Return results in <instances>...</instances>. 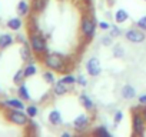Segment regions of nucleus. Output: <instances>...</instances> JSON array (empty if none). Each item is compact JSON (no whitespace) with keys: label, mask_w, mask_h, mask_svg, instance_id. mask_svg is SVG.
I'll return each mask as SVG.
<instances>
[{"label":"nucleus","mask_w":146,"mask_h":137,"mask_svg":"<svg viewBox=\"0 0 146 137\" xmlns=\"http://www.w3.org/2000/svg\"><path fill=\"white\" fill-rule=\"evenodd\" d=\"M42 63H43V66L46 68L53 70L56 73H63L66 70V61H64L63 56L59 54V53H50V51H47L46 54H43Z\"/></svg>","instance_id":"obj_1"},{"label":"nucleus","mask_w":146,"mask_h":137,"mask_svg":"<svg viewBox=\"0 0 146 137\" xmlns=\"http://www.w3.org/2000/svg\"><path fill=\"white\" fill-rule=\"evenodd\" d=\"M29 44H30L33 53L37 54V56H43L49 51L47 41L42 34H39V32H30L29 33Z\"/></svg>","instance_id":"obj_2"},{"label":"nucleus","mask_w":146,"mask_h":137,"mask_svg":"<svg viewBox=\"0 0 146 137\" xmlns=\"http://www.w3.org/2000/svg\"><path fill=\"white\" fill-rule=\"evenodd\" d=\"M7 121H10L12 124H16V126H27L29 121H30V117L27 116V113L25 110H20V109H7L6 113H5Z\"/></svg>","instance_id":"obj_3"},{"label":"nucleus","mask_w":146,"mask_h":137,"mask_svg":"<svg viewBox=\"0 0 146 137\" xmlns=\"http://www.w3.org/2000/svg\"><path fill=\"white\" fill-rule=\"evenodd\" d=\"M140 107L136 111L133 109V113H132V130H133L135 136H145V133H146V120L142 116Z\"/></svg>","instance_id":"obj_4"},{"label":"nucleus","mask_w":146,"mask_h":137,"mask_svg":"<svg viewBox=\"0 0 146 137\" xmlns=\"http://www.w3.org/2000/svg\"><path fill=\"white\" fill-rule=\"evenodd\" d=\"M80 32L88 39L92 40L96 34V22L92 16H83L80 20Z\"/></svg>","instance_id":"obj_5"},{"label":"nucleus","mask_w":146,"mask_h":137,"mask_svg":"<svg viewBox=\"0 0 146 137\" xmlns=\"http://www.w3.org/2000/svg\"><path fill=\"white\" fill-rule=\"evenodd\" d=\"M85 70L86 73L90 76V77H99L102 74V64H100V60L98 57H89L86 60V64H85Z\"/></svg>","instance_id":"obj_6"},{"label":"nucleus","mask_w":146,"mask_h":137,"mask_svg":"<svg viewBox=\"0 0 146 137\" xmlns=\"http://www.w3.org/2000/svg\"><path fill=\"white\" fill-rule=\"evenodd\" d=\"M125 39L130 43H143L146 40V32L140 30L139 27H132L125 32Z\"/></svg>","instance_id":"obj_7"},{"label":"nucleus","mask_w":146,"mask_h":137,"mask_svg":"<svg viewBox=\"0 0 146 137\" xmlns=\"http://www.w3.org/2000/svg\"><path fill=\"white\" fill-rule=\"evenodd\" d=\"M89 124H90V119L86 113H80L75 117V120H73V127H75L79 133L85 131L86 128H89Z\"/></svg>","instance_id":"obj_8"},{"label":"nucleus","mask_w":146,"mask_h":137,"mask_svg":"<svg viewBox=\"0 0 146 137\" xmlns=\"http://www.w3.org/2000/svg\"><path fill=\"white\" fill-rule=\"evenodd\" d=\"M0 107H6V109H20V110H25L26 109V104H25V100H22L20 97H13V99H6L2 101V106Z\"/></svg>","instance_id":"obj_9"},{"label":"nucleus","mask_w":146,"mask_h":137,"mask_svg":"<svg viewBox=\"0 0 146 137\" xmlns=\"http://www.w3.org/2000/svg\"><path fill=\"white\" fill-rule=\"evenodd\" d=\"M136 94H137V92H136V89L132 84H125L120 89V96L125 100H133L136 97Z\"/></svg>","instance_id":"obj_10"},{"label":"nucleus","mask_w":146,"mask_h":137,"mask_svg":"<svg viewBox=\"0 0 146 137\" xmlns=\"http://www.w3.org/2000/svg\"><path fill=\"white\" fill-rule=\"evenodd\" d=\"M69 89H70V86H67L66 83H63L62 80H57L54 84H53V94L54 96H57V97H60V96H64V94H67L69 93Z\"/></svg>","instance_id":"obj_11"},{"label":"nucleus","mask_w":146,"mask_h":137,"mask_svg":"<svg viewBox=\"0 0 146 137\" xmlns=\"http://www.w3.org/2000/svg\"><path fill=\"white\" fill-rule=\"evenodd\" d=\"M47 121L52 124V126H60L63 123V117H62V113L57 110V109H53L49 111L47 114Z\"/></svg>","instance_id":"obj_12"},{"label":"nucleus","mask_w":146,"mask_h":137,"mask_svg":"<svg viewBox=\"0 0 146 137\" xmlns=\"http://www.w3.org/2000/svg\"><path fill=\"white\" fill-rule=\"evenodd\" d=\"M47 3H49V0H32V3H30L32 12H33L35 14L43 13L44 9L47 7Z\"/></svg>","instance_id":"obj_13"},{"label":"nucleus","mask_w":146,"mask_h":137,"mask_svg":"<svg viewBox=\"0 0 146 137\" xmlns=\"http://www.w3.org/2000/svg\"><path fill=\"white\" fill-rule=\"evenodd\" d=\"M32 53H33V50H32L30 44H29L27 41L23 43V46L20 47V57H22V60L26 61V63L33 61V56H32Z\"/></svg>","instance_id":"obj_14"},{"label":"nucleus","mask_w":146,"mask_h":137,"mask_svg":"<svg viewBox=\"0 0 146 137\" xmlns=\"http://www.w3.org/2000/svg\"><path fill=\"white\" fill-rule=\"evenodd\" d=\"M79 101H80V104L83 106V109H85L86 111H93V110H95V101H93L86 93H82V94L79 96Z\"/></svg>","instance_id":"obj_15"},{"label":"nucleus","mask_w":146,"mask_h":137,"mask_svg":"<svg viewBox=\"0 0 146 137\" xmlns=\"http://www.w3.org/2000/svg\"><path fill=\"white\" fill-rule=\"evenodd\" d=\"M15 43V37L10 33H2L0 34V50H5L10 47Z\"/></svg>","instance_id":"obj_16"},{"label":"nucleus","mask_w":146,"mask_h":137,"mask_svg":"<svg viewBox=\"0 0 146 137\" xmlns=\"http://www.w3.org/2000/svg\"><path fill=\"white\" fill-rule=\"evenodd\" d=\"M127 20H129V13H127V10L123 9V7L117 9L116 13H115V22H116L117 24H123V23H126Z\"/></svg>","instance_id":"obj_17"},{"label":"nucleus","mask_w":146,"mask_h":137,"mask_svg":"<svg viewBox=\"0 0 146 137\" xmlns=\"http://www.w3.org/2000/svg\"><path fill=\"white\" fill-rule=\"evenodd\" d=\"M6 26H7V29H10L13 32H19L23 27V20H22V17H12L7 20Z\"/></svg>","instance_id":"obj_18"},{"label":"nucleus","mask_w":146,"mask_h":137,"mask_svg":"<svg viewBox=\"0 0 146 137\" xmlns=\"http://www.w3.org/2000/svg\"><path fill=\"white\" fill-rule=\"evenodd\" d=\"M30 10H32V7H30V5L26 2V0H20V2L17 3V13H19V16L26 17V16L30 14Z\"/></svg>","instance_id":"obj_19"},{"label":"nucleus","mask_w":146,"mask_h":137,"mask_svg":"<svg viewBox=\"0 0 146 137\" xmlns=\"http://www.w3.org/2000/svg\"><path fill=\"white\" fill-rule=\"evenodd\" d=\"M17 96H19L22 100H25V101H30V100H32L30 92H29V89H27V86H26L25 83H22V84L17 86Z\"/></svg>","instance_id":"obj_20"},{"label":"nucleus","mask_w":146,"mask_h":137,"mask_svg":"<svg viewBox=\"0 0 146 137\" xmlns=\"http://www.w3.org/2000/svg\"><path fill=\"white\" fill-rule=\"evenodd\" d=\"M23 72H25L26 79H27V77H33V76L37 73V66H36L33 61H29V63L23 67Z\"/></svg>","instance_id":"obj_21"},{"label":"nucleus","mask_w":146,"mask_h":137,"mask_svg":"<svg viewBox=\"0 0 146 137\" xmlns=\"http://www.w3.org/2000/svg\"><path fill=\"white\" fill-rule=\"evenodd\" d=\"M42 77H43V80L47 83V84H54L56 83V77H54V72L53 70H44L43 72V74H42Z\"/></svg>","instance_id":"obj_22"},{"label":"nucleus","mask_w":146,"mask_h":137,"mask_svg":"<svg viewBox=\"0 0 146 137\" xmlns=\"http://www.w3.org/2000/svg\"><path fill=\"white\" fill-rule=\"evenodd\" d=\"M93 136H103V137H110V131L108 130L106 126H98L95 130H92Z\"/></svg>","instance_id":"obj_23"},{"label":"nucleus","mask_w":146,"mask_h":137,"mask_svg":"<svg viewBox=\"0 0 146 137\" xmlns=\"http://www.w3.org/2000/svg\"><path fill=\"white\" fill-rule=\"evenodd\" d=\"M112 53H113V57L116 59H122L125 57V49L122 47V44H113V49H112Z\"/></svg>","instance_id":"obj_24"},{"label":"nucleus","mask_w":146,"mask_h":137,"mask_svg":"<svg viewBox=\"0 0 146 137\" xmlns=\"http://www.w3.org/2000/svg\"><path fill=\"white\" fill-rule=\"evenodd\" d=\"M25 111L27 113V116H29L30 119H35V117L39 114V107H37L36 104H29V106H26Z\"/></svg>","instance_id":"obj_25"},{"label":"nucleus","mask_w":146,"mask_h":137,"mask_svg":"<svg viewBox=\"0 0 146 137\" xmlns=\"http://www.w3.org/2000/svg\"><path fill=\"white\" fill-rule=\"evenodd\" d=\"M25 79H26L25 72H23V68H20V70H17V72L15 73V76H13V83L19 86V84H22V83L25 82Z\"/></svg>","instance_id":"obj_26"},{"label":"nucleus","mask_w":146,"mask_h":137,"mask_svg":"<svg viewBox=\"0 0 146 137\" xmlns=\"http://www.w3.org/2000/svg\"><path fill=\"white\" fill-rule=\"evenodd\" d=\"M60 80H62L63 83H66L67 86H72V84H75V83H76V77L73 76V74H64Z\"/></svg>","instance_id":"obj_27"},{"label":"nucleus","mask_w":146,"mask_h":137,"mask_svg":"<svg viewBox=\"0 0 146 137\" xmlns=\"http://www.w3.org/2000/svg\"><path fill=\"white\" fill-rule=\"evenodd\" d=\"M100 44L105 46V47H110V46H113V37H112L110 34L103 36V37L100 39Z\"/></svg>","instance_id":"obj_28"},{"label":"nucleus","mask_w":146,"mask_h":137,"mask_svg":"<svg viewBox=\"0 0 146 137\" xmlns=\"http://www.w3.org/2000/svg\"><path fill=\"white\" fill-rule=\"evenodd\" d=\"M110 36L113 37V39H116V37H119V36H122V30L116 26V24H110Z\"/></svg>","instance_id":"obj_29"},{"label":"nucleus","mask_w":146,"mask_h":137,"mask_svg":"<svg viewBox=\"0 0 146 137\" xmlns=\"http://www.w3.org/2000/svg\"><path fill=\"white\" fill-rule=\"evenodd\" d=\"M123 117H125V114H123V111H120V110H117L115 114H113V123L117 126L122 120H123Z\"/></svg>","instance_id":"obj_30"},{"label":"nucleus","mask_w":146,"mask_h":137,"mask_svg":"<svg viewBox=\"0 0 146 137\" xmlns=\"http://www.w3.org/2000/svg\"><path fill=\"white\" fill-rule=\"evenodd\" d=\"M136 27H139L140 30L146 32V16H142V17L136 22Z\"/></svg>","instance_id":"obj_31"},{"label":"nucleus","mask_w":146,"mask_h":137,"mask_svg":"<svg viewBox=\"0 0 146 137\" xmlns=\"http://www.w3.org/2000/svg\"><path fill=\"white\" fill-rule=\"evenodd\" d=\"M76 83H78L80 87H86V86H88V80H86V77H85L83 74H79V76L76 77Z\"/></svg>","instance_id":"obj_32"},{"label":"nucleus","mask_w":146,"mask_h":137,"mask_svg":"<svg viewBox=\"0 0 146 137\" xmlns=\"http://www.w3.org/2000/svg\"><path fill=\"white\" fill-rule=\"evenodd\" d=\"M99 29H102V30H109L110 29V23H108V22H105V20H102V22H99Z\"/></svg>","instance_id":"obj_33"},{"label":"nucleus","mask_w":146,"mask_h":137,"mask_svg":"<svg viewBox=\"0 0 146 137\" xmlns=\"http://www.w3.org/2000/svg\"><path fill=\"white\" fill-rule=\"evenodd\" d=\"M137 101H139V106H146V94H140L137 97Z\"/></svg>","instance_id":"obj_34"},{"label":"nucleus","mask_w":146,"mask_h":137,"mask_svg":"<svg viewBox=\"0 0 146 137\" xmlns=\"http://www.w3.org/2000/svg\"><path fill=\"white\" fill-rule=\"evenodd\" d=\"M16 40H17V41H22V43H26V40H25V36H22V34H19Z\"/></svg>","instance_id":"obj_35"},{"label":"nucleus","mask_w":146,"mask_h":137,"mask_svg":"<svg viewBox=\"0 0 146 137\" xmlns=\"http://www.w3.org/2000/svg\"><path fill=\"white\" fill-rule=\"evenodd\" d=\"M140 111H142V116H143V117H145V120H146V106H142Z\"/></svg>","instance_id":"obj_36"},{"label":"nucleus","mask_w":146,"mask_h":137,"mask_svg":"<svg viewBox=\"0 0 146 137\" xmlns=\"http://www.w3.org/2000/svg\"><path fill=\"white\" fill-rule=\"evenodd\" d=\"M70 136H72L70 131H63V133H62V137H70Z\"/></svg>","instance_id":"obj_37"},{"label":"nucleus","mask_w":146,"mask_h":137,"mask_svg":"<svg viewBox=\"0 0 146 137\" xmlns=\"http://www.w3.org/2000/svg\"><path fill=\"white\" fill-rule=\"evenodd\" d=\"M0 106H2V101H0Z\"/></svg>","instance_id":"obj_38"},{"label":"nucleus","mask_w":146,"mask_h":137,"mask_svg":"<svg viewBox=\"0 0 146 137\" xmlns=\"http://www.w3.org/2000/svg\"><path fill=\"white\" fill-rule=\"evenodd\" d=\"M145 2H146V0H145Z\"/></svg>","instance_id":"obj_39"}]
</instances>
